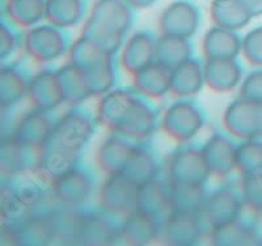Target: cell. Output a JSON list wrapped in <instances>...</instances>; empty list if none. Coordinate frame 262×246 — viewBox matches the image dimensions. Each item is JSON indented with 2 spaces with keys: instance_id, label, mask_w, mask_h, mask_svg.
<instances>
[{
  "instance_id": "obj_1",
  "label": "cell",
  "mask_w": 262,
  "mask_h": 246,
  "mask_svg": "<svg viewBox=\"0 0 262 246\" xmlns=\"http://www.w3.org/2000/svg\"><path fill=\"white\" fill-rule=\"evenodd\" d=\"M45 7L43 0H8L6 9L15 23L29 25L41 17Z\"/></svg>"
},
{
  "instance_id": "obj_2",
  "label": "cell",
  "mask_w": 262,
  "mask_h": 246,
  "mask_svg": "<svg viewBox=\"0 0 262 246\" xmlns=\"http://www.w3.org/2000/svg\"><path fill=\"white\" fill-rule=\"evenodd\" d=\"M81 8V0H49L46 4L48 13L54 18L67 17L78 13Z\"/></svg>"
},
{
  "instance_id": "obj_3",
  "label": "cell",
  "mask_w": 262,
  "mask_h": 246,
  "mask_svg": "<svg viewBox=\"0 0 262 246\" xmlns=\"http://www.w3.org/2000/svg\"><path fill=\"white\" fill-rule=\"evenodd\" d=\"M20 84L15 75L11 72H0V105H7L12 101L20 91Z\"/></svg>"
},
{
  "instance_id": "obj_4",
  "label": "cell",
  "mask_w": 262,
  "mask_h": 246,
  "mask_svg": "<svg viewBox=\"0 0 262 246\" xmlns=\"http://www.w3.org/2000/svg\"><path fill=\"white\" fill-rule=\"evenodd\" d=\"M12 34L6 25L0 24V59L4 58L12 48Z\"/></svg>"
},
{
  "instance_id": "obj_5",
  "label": "cell",
  "mask_w": 262,
  "mask_h": 246,
  "mask_svg": "<svg viewBox=\"0 0 262 246\" xmlns=\"http://www.w3.org/2000/svg\"><path fill=\"white\" fill-rule=\"evenodd\" d=\"M240 3L250 12H257L262 9V0H240Z\"/></svg>"
},
{
  "instance_id": "obj_6",
  "label": "cell",
  "mask_w": 262,
  "mask_h": 246,
  "mask_svg": "<svg viewBox=\"0 0 262 246\" xmlns=\"http://www.w3.org/2000/svg\"><path fill=\"white\" fill-rule=\"evenodd\" d=\"M133 2L139 4H146V3H149V2H152V0H133Z\"/></svg>"
}]
</instances>
